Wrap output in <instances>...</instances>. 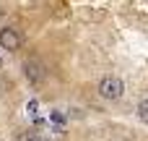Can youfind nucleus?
I'll use <instances>...</instances> for the list:
<instances>
[{"label": "nucleus", "mask_w": 148, "mask_h": 141, "mask_svg": "<svg viewBox=\"0 0 148 141\" xmlns=\"http://www.w3.org/2000/svg\"><path fill=\"white\" fill-rule=\"evenodd\" d=\"M138 118H140V120L148 126V99H143V102L138 105Z\"/></svg>", "instance_id": "nucleus-4"}, {"label": "nucleus", "mask_w": 148, "mask_h": 141, "mask_svg": "<svg viewBox=\"0 0 148 141\" xmlns=\"http://www.w3.org/2000/svg\"><path fill=\"white\" fill-rule=\"evenodd\" d=\"M0 47L8 50V52H16V50L21 47L18 31H16V29H3V31H0Z\"/></svg>", "instance_id": "nucleus-3"}, {"label": "nucleus", "mask_w": 148, "mask_h": 141, "mask_svg": "<svg viewBox=\"0 0 148 141\" xmlns=\"http://www.w3.org/2000/svg\"><path fill=\"white\" fill-rule=\"evenodd\" d=\"M23 141H49V139H44V136H39V133H29Z\"/></svg>", "instance_id": "nucleus-5"}, {"label": "nucleus", "mask_w": 148, "mask_h": 141, "mask_svg": "<svg viewBox=\"0 0 148 141\" xmlns=\"http://www.w3.org/2000/svg\"><path fill=\"white\" fill-rule=\"evenodd\" d=\"M122 92H125V86H122V81L117 78V76H104L101 81H99V94L104 97V99H120L122 97Z\"/></svg>", "instance_id": "nucleus-1"}, {"label": "nucleus", "mask_w": 148, "mask_h": 141, "mask_svg": "<svg viewBox=\"0 0 148 141\" xmlns=\"http://www.w3.org/2000/svg\"><path fill=\"white\" fill-rule=\"evenodd\" d=\"M23 73H26V78H29L31 84H42V81L47 78L44 65L36 63V60H26V63H23Z\"/></svg>", "instance_id": "nucleus-2"}]
</instances>
